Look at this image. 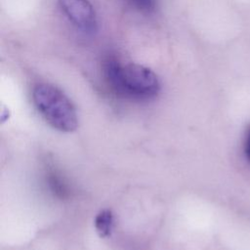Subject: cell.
Listing matches in <instances>:
<instances>
[{"mask_svg":"<svg viewBox=\"0 0 250 250\" xmlns=\"http://www.w3.org/2000/svg\"><path fill=\"white\" fill-rule=\"evenodd\" d=\"M104 74L110 87L124 98L147 101L160 91L157 75L148 67L139 63L121 64L115 58L104 62Z\"/></svg>","mask_w":250,"mask_h":250,"instance_id":"obj_1","label":"cell"},{"mask_svg":"<svg viewBox=\"0 0 250 250\" xmlns=\"http://www.w3.org/2000/svg\"><path fill=\"white\" fill-rule=\"evenodd\" d=\"M32 101L44 119L61 132H72L78 126L76 109L68 97L57 87L40 83L32 91Z\"/></svg>","mask_w":250,"mask_h":250,"instance_id":"obj_2","label":"cell"},{"mask_svg":"<svg viewBox=\"0 0 250 250\" xmlns=\"http://www.w3.org/2000/svg\"><path fill=\"white\" fill-rule=\"evenodd\" d=\"M59 5L66 19L80 32L92 35L97 31V16L89 0H59Z\"/></svg>","mask_w":250,"mask_h":250,"instance_id":"obj_3","label":"cell"},{"mask_svg":"<svg viewBox=\"0 0 250 250\" xmlns=\"http://www.w3.org/2000/svg\"><path fill=\"white\" fill-rule=\"evenodd\" d=\"M95 228L99 235L103 238L110 236L113 226H114V217L110 210L104 209L101 211L95 218Z\"/></svg>","mask_w":250,"mask_h":250,"instance_id":"obj_4","label":"cell"},{"mask_svg":"<svg viewBox=\"0 0 250 250\" xmlns=\"http://www.w3.org/2000/svg\"><path fill=\"white\" fill-rule=\"evenodd\" d=\"M139 11L150 13L154 9V0H128Z\"/></svg>","mask_w":250,"mask_h":250,"instance_id":"obj_5","label":"cell"},{"mask_svg":"<svg viewBox=\"0 0 250 250\" xmlns=\"http://www.w3.org/2000/svg\"><path fill=\"white\" fill-rule=\"evenodd\" d=\"M244 152L245 155L247 157V159L250 162V128L246 133V137H245V142H244Z\"/></svg>","mask_w":250,"mask_h":250,"instance_id":"obj_6","label":"cell"}]
</instances>
